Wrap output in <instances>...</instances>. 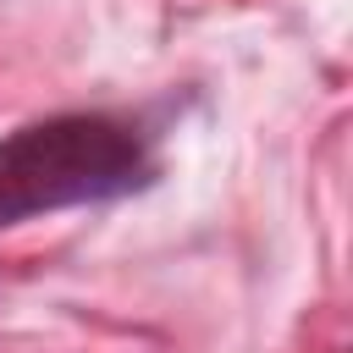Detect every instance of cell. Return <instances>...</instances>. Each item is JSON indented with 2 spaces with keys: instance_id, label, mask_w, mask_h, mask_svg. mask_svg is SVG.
<instances>
[{
  "instance_id": "6da1fadb",
  "label": "cell",
  "mask_w": 353,
  "mask_h": 353,
  "mask_svg": "<svg viewBox=\"0 0 353 353\" xmlns=\"http://www.w3.org/2000/svg\"><path fill=\"white\" fill-rule=\"evenodd\" d=\"M149 182L143 138L110 116H44L0 138V226L105 204Z\"/></svg>"
}]
</instances>
